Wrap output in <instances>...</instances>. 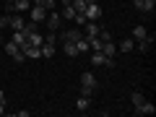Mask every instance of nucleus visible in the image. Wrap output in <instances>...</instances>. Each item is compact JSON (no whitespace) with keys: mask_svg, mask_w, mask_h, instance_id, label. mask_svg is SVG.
Returning <instances> with one entry per match:
<instances>
[{"mask_svg":"<svg viewBox=\"0 0 156 117\" xmlns=\"http://www.w3.org/2000/svg\"><path fill=\"white\" fill-rule=\"evenodd\" d=\"M13 42H16L18 47H26V44H29V42H26V34H23V29H21V31H13Z\"/></svg>","mask_w":156,"mask_h":117,"instance_id":"17","label":"nucleus"},{"mask_svg":"<svg viewBox=\"0 0 156 117\" xmlns=\"http://www.w3.org/2000/svg\"><path fill=\"white\" fill-rule=\"evenodd\" d=\"M21 50H23V55H26V57H31V60L42 57V50H39V47H34V44H26V47H21Z\"/></svg>","mask_w":156,"mask_h":117,"instance_id":"11","label":"nucleus"},{"mask_svg":"<svg viewBox=\"0 0 156 117\" xmlns=\"http://www.w3.org/2000/svg\"><path fill=\"white\" fill-rule=\"evenodd\" d=\"M62 21H73V16H76V11H73V5H62Z\"/></svg>","mask_w":156,"mask_h":117,"instance_id":"22","label":"nucleus"},{"mask_svg":"<svg viewBox=\"0 0 156 117\" xmlns=\"http://www.w3.org/2000/svg\"><path fill=\"white\" fill-rule=\"evenodd\" d=\"M18 52H21V47H18L16 42H13V39H11V42H8V44H5V55H8V57H16Z\"/></svg>","mask_w":156,"mask_h":117,"instance_id":"14","label":"nucleus"},{"mask_svg":"<svg viewBox=\"0 0 156 117\" xmlns=\"http://www.w3.org/2000/svg\"><path fill=\"white\" fill-rule=\"evenodd\" d=\"M39 50H42V57H52L55 55V44H47V42L39 47Z\"/></svg>","mask_w":156,"mask_h":117,"instance_id":"24","label":"nucleus"},{"mask_svg":"<svg viewBox=\"0 0 156 117\" xmlns=\"http://www.w3.org/2000/svg\"><path fill=\"white\" fill-rule=\"evenodd\" d=\"M47 13H50V11H47V8H42V5H31V8H29V16H31L34 23H42V21L47 18Z\"/></svg>","mask_w":156,"mask_h":117,"instance_id":"4","label":"nucleus"},{"mask_svg":"<svg viewBox=\"0 0 156 117\" xmlns=\"http://www.w3.org/2000/svg\"><path fill=\"white\" fill-rule=\"evenodd\" d=\"M135 115H154V112H156V107L154 104H151V101H143V104H140V107H135Z\"/></svg>","mask_w":156,"mask_h":117,"instance_id":"10","label":"nucleus"},{"mask_svg":"<svg viewBox=\"0 0 156 117\" xmlns=\"http://www.w3.org/2000/svg\"><path fill=\"white\" fill-rule=\"evenodd\" d=\"M0 101H5V91L3 89H0Z\"/></svg>","mask_w":156,"mask_h":117,"instance_id":"35","label":"nucleus"},{"mask_svg":"<svg viewBox=\"0 0 156 117\" xmlns=\"http://www.w3.org/2000/svg\"><path fill=\"white\" fill-rule=\"evenodd\" d=\"M156 8V0H140V11L143 13H154Z\"/></svg>","mask_w":156,"mask_h":117,"instance_id":"21","label":"nucleus"},{"mask_svg":"<svg viewBox=\"0 0 156 117\" xmlns=\"http://www.w3.org/2000/svg\"><path fill=\"white\" fill-rule=\"evenodd\" d=\"M0 44H3V34H0Z\"/></svg>","mask_w":156,"mask_h":117,"instance_id":"37","label":"nucleus"},{"mask_svg":"<svg viewBox=\"0 0 156 117\" xmlns=\"http://www.w3.org/2000/svg\"><path fill=\"white\" fill-rule=\"evenodd\" d=\"M143 37H148V29L146 26H135L133 29V42H138V39H143Z\"/></svg>","mask_w":156,"mask_h":117,"instance_id":"19","label":"nucleus"},{"mask_svg":"<svg viewBox=\"0 0 156 117\" xmlns=\"http://www.w3.org/2000/svg\"><path fill=\"white\" fill-rule=\"evenodd\" d=\"M135 50V42H133V39H122V42H120V44H117V52H133Z\"/></svg>","mask_w":156,"mask_h":117,"instance_id":"12","label":"nucleus"},{"mask_svg":"<svg viewBox=\"0 0 156 117\" xmlns=\"http://www.w3.org/2000/svg\"><path fill=\"white\" fill-rule=\"evenodd\" d=\"M89 3H96V0H86V5H89Z\"/></svg>","mask_w":156,"mask_h":117,"instance_id":"36","label":"nucleus"},{"mask_svg":"<svg viewBox=\"0 0 156 117\" xmlns=\"http://www.w3.org/2000/svg\"><path fill=\"white\" fill-rule=\"evenodd\" d=\"M0 29H11V13H3L0 16Z\"/></svg>","mask_w":156,"mask_h":117,"instance_id":"27","label":"nucleus"},{"mask_svg":"<svg viewBox=\"0 0 156 117\" xmlns=\"http://www.w3.org/2000/svg\"><path fill=\"white\" fill-rule=\"evenodd\" d=\"M70 5H73V11H76V13H83L86 11V0H73Z\"/></svg>","mask_w":156,"mask_h":117,"instance_id":"25","label":"nucleus"},{"mask_svg":"<svg viewBox=\"0 0 156 117\" xmlns=\"http://www.w3.org/2000/svg\"><path fill=\"white\" fill-rule=\"evenodd\" d=\"M29 8H31V0H13L11 13H26Z\"/></svg>","mask_w":156,"mask_h":117,"instance_id":"7","label":"nucleus"},{"mask_svg":"<svg viewBox=\"0 0 156 117\" xmlns=\"http://www.w3.org/2000/svg\"><path fill=\"white\" fill-rule=\"evenodd\" d=\"M96 37H99L101 42H109V39H112V34H109V29H104V26H101V29H99V34H96Z\"/></svg>","mask_w":156,"mask_h":117,"instance_id":"28","label":"nucleus"},{"mask_svg":"<svg viewBox=\"0 0 156 117\" xmlns=\"http://www.w3.org/2000/svg\"><path fill=\"white\" fill-rule=\"evenodd\" d=\"M151 47H154V34H148V37L135 42V50H140V52H151Z\"/></svg>","mask_w":156,"mask_h":117,"instance_id":"6","label":"nucleus"},{"mask_svg":"<svg viewBox=\"0 0 156 117\" xmlns=\"http://www.w3.org/2000/svg\"><path fill=\"white\" fill-rule=\"evenodd\" d=\"M44 8H47V11H55L57 3H55V0H47V5H44Z\"/></svg>","mask_w":156,"mask_h":117,"instance_id":"31","label":"nucleus"},{"mask_svg":"<svg viewBox=\"0 0 156 117\" xmlns=\"http://www.w3.org/2000/svg\"><path fill=\"white\" fill-rule=\"evenodd\" d=\"M76 109H78V112H86V109H89V96H83V94L78 96V101H76Z\"/></svg>","mask_w":156,"mask_h":117,"instance_id":"20","label":"nucleus"},{"mask_svg":"<svg viewBox=\"0 0 156 117\" xmlns=\"http://www.w3.org/2000/svg\"><path fill=\"white\" fill-rule=\"evenodd\" d=\"M70 3H73V0H60V5H70Z\"/></svg>","mask_w":156,"mask_h":117,"instance_id":"34","label":"nucleus"},{"mask_svg":"<svg viewBox=\"0 0 156 117\" xmlns=\"http://www.w3.org/2000/svg\"><path fill=\"white\" fill-rule=\"evenodd\" d=\"M73 44H76L78 55H83V52H89V39H86V37H81L78 42H73Z\"/></svg>","mask_w":156,"mask_h":117,"instance_id":"16","label":"nucleus"},{"mask_svg":"<svg viewBox=\"0 0 156 117\" xmlns=\"http://www.w3.org/2000/svg\"><path fill=\"white\" fill-rule=\"evenodd\" d=\"M73 21H76L78 26H86V21H89V18H86V13H76V16H73Z\"/></svg>","mask_w":156,"mask_h":117,"instance_id":"29","label":"nucleus"},{"mask_svg":"<svg viewBox=\"0 0 156 117\" xmlns=\"http://www.w3.org/2000/svg\"><path fill=\"white\" fill-rule=\"evenodd\" d=\"M130 101H133V109H135V107H140V104L146 101V96L140 94V91H133V96H130Z\"/></svg>","mask_w":156,"mask_h":117,"instance_id":"23","label":"nucleus"},{"mask_svg":"<svg viewBox=\"0 0 156 117\" xmlns=\"http://www.w3.org/2000/svg\"><path fill=\"white\" fill-rule=\"evenodd\" d=\"M96 89V76L91 70H86L83 76H81V94L83 96H91V91Z\"/></svg>","mask_w":156,"mask_h":117,"instance_id":"1","label":"nucleus"},{"mask_svg":"<svg viewBox=\"0 0 156 117\" xmlns=\"http://www.w3.org/2000/svg\"><path fill=\"white\" fill-rule=\"evenodd\" d=\"M83 13H86V18H89V21H99V18H101V5H96V3H89Z\"/></svg>","mask_w":156,"mask_h":117,"instance_id":"5","label":"nucleus"},{"mask_svg":"<svg viewBox=\"0 0 156 117\" xmlns=\"http://www.w3.org/2000/svg\"><path fill=\"white\" fill-rule=\"evenodd\" d=\"M44 21H47V31H60V26H62V16L57 11H50Z\"/></svg>","mask_w":156,"mask_h":117,"instance_id":"2","label":"nucleus"},{"mask_svg":"<svg viewBox=\"0 0 156 117\" xmlns=\"http://www.w3.org/2000/svg\"><path fill=\"white\" fill-rule=\"evenodd\" d=\"M104 60L107 57L101 55V52H94V55H91V65H104Z\"/></svg>","mask_w":156,"mask_h":117,"instance_id":"26","label":"nucleus"},{"mask_svg":"<svg viewBox=\"0 0 156 117\" xmlns=\"http://www.w3.org/2000/svg\"><path fill=\"white\" fill-rule=\"evenodd\" d=\"M31 5H42V8H44V5H47V0H31Z\"/></svg>","mask_w":156,"mask_h":117,"instance_id":"32","label":"nucleus"},{"mask_svg":"<svg viewBox=\"0 0 156 117\" xmlns=\"http://www.w3.org/2000/svg\"><path fill=\"white\" fill-rule=\"evenodd\" d=\"M86 23H89V26H86V34H83V37L86 39H89V37H96V34H99V21H86Z\"/></svg>","mask_w":156,"mask_h":117,"instance_id":"13","label":"nucleus"},{"mask_svg":"<svg viewBox=\"0 0 156 117\" xmlns=\"http://www.w3.org/2000/svg\"><path fill=\"white\" fill-rule=\"evenodd\" d=\"M62 52H65L68 57H78V50H76L73 42H62Z\"/></svg>","mask_w":156,"mask_h":117,"instance_id":"15","label":"nucleus"},{"mask_svg":"<svg viewBox=\"0 0 156 117\" xmlns=\"http://www.w3.org/2000/svg\"><path fill=\"white\" fill-rule=\"evenodd\" d=\"M0 115H5V101H0Z\"/></svg>","mask_w":156,"mask_h":117,"instance_id":"33","label":"nucleus"},{"mask_svg":"<svg viewBox=\"0 0 156 117\" xmlns=\"http://www.w3.org/2000/svg\"><path fill=\"white\" fill-rule=\"evenodd\" d=\"M23 26H26V21H23L21 13H11V29H13V31H21Z\"/></svg>","mask_w":156,"mask_h":117,"instance_id":"8","label":"nucleus"},{"mask_svg":"<svg viewBox=\"0 0 156 117\" xmlns=\"http://www.w3.org/2000/svg\"><path fill=\"white\" fill-rule=\"evenodd\" d=\"M81 37H83V31H81V29H65V31L57 34V39H60V42H78Z\"/></svg>","mask_w":156,"mask_h":117,"instance_id":"3","label":"nucleus"},{"mask_svg":"<svg viewBox=\"0 0 156 117\" xmlns=\"http://www.w3.org/2000/svg\"><path fill=\"white\" fill-rule=\"evenodd\" d=\"M99 52H101L104 57H115V55H117V44L109 39V42H104V44H101V50H99Z\"/></svg>","mask_w":156,"mask_h":117,"instance_id":"9","label":"nucleus"},{"mask_svg":"<svg viewBox=\"0 0 156 117\" xmlns=\"http://www.w3.org/2000/svg\"><path fill=\"white\" fill-rule=\"evenodd\" d=\"M44 42H47V44H55V42H57V31H47L44 34Z\"/></svg>","mask_w":156,"mask_h":117,"instance_id":"30","label":"nucleus"},{"mask_svg":"<svg viewBox=\"0 0 156 117\" xmlns=\"http://www.w3.org/2000/svg\"><path fill=\"white\" fill-rule=\"evenodd\" d=\"M101 44H104V42H101L99 37H89V50H91V52H99Z\"/></svg>","mask_w":156,"mask_h":117,"instance_id":"18","label":"nucleus"}]
</instances>
